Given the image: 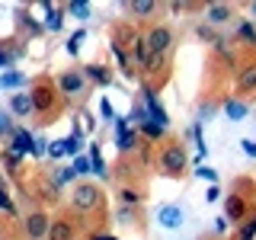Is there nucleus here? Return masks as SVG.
Masks as SVG:
<instances>
[{"mask_svg":"<svg viewBox=\"0 0 256 240\" xmlns=\"http://www.w3.org/2000/svg\"><path fill=\"white\" fill-rule=\"evenodd\" d=\"M80 148H84V132H74L68 141H61V150H64V154H74V157H77Z\"/></svg>","mask_w":256,"mask_h":240,"instance_id":"f3484780","label":"nucleus"},{"mask_svg":"<svg viewBox=\"0 0 256 240\" xmlns=\"http://www.w3.org/2000/svg\"><path fill=\"white\" fill-rule=\"evenodd\" d=\"M100 116H102V118H112V106H109V100H100Z\"/></svg>","mask_w":256,"mask_h":240,"instance_id":"72a5a7b5","label":"nucleus"},{"mask_svg":"<svg viewBox=\"0 0 256 240\" xmlns=\"http://www.w3.org/2000/svg\"><path fill=\"white\" fill-rule=\"evenodd\" d=\"M240 237H244V240H253L256 237V221H246L244 230H240Z\"/></svg>","mask_w":256,"mask_h":240,"instance_id":"c756f323","label":"nucleus"},{"mask_svg":"<svg viewBox=\"0 0 256 240\" xmlns=\"http://www.w3.org/2000/svg\"><path fill=\"white\" fill-rule=\"evenodd\" d=\"M70 173H74V176H84V173H90V157L77 154V157H74V166H70Z\"/></svg>","mask_w":256,"mask_h":240,"instance_id":"4be33fe9","label":"nucleus"},{"mask_svg":"<svg viewBox=\"0 0 256 240\" xmlns=\"http://www.w3.org/2000/svg\"><path fill=\"white\" fill-rule=\"evenodd\" d=\"M132 13L134 16H150L154 13V4H132Z\"/></svg>","mask_w":256,"mask_h":240,"instance_id":"cd10ccee","label":"nucleus"},{"mask_svg":"<svg viewBox=\"0 0 256 240\" xmlns=\"http://www.w3.org/2000/svg\"><path fill=\"white\" fill-rule=\"evenodd\" d=\"M84 38H86V36H84V29H77L74 36H70V42H68V52H70V54H77V48H80V42H84Z\"/></svg>","mask_w":256,"mask_h":240,"instance_id":"bb28decb","label":"nucleus"},{"mask_svg":"<svg viewBox=\"0 0 256 240\" xmlns=\"http://www.w3.org/2000/svg\"><path fill=\"white\" fill-rule=\"evenodd\" d=\"M182 166H186V154H182L180 144H166L164 154H160V170H164L166 176H176L182 173Z\"/></svg>","mask_w":256,"mask_h":240,"instance_id":"7ed1b4c3","label":"nucleus"},{"mask_svg":"<svg viewBox=\"0 0 256 240\" xmlns=\"http://www.w3.org/2000/svg\"><path fill=\"white\" fill-rule=\"evenodd\" d=\"M32 148H36V141H32V134L26 132V128H16L13 132V154L16 157H26V154H32Z\"/></svg>","mask_w":256,"mask_h":240,"instance_id":"0eeeda50","label":"nucleus"},{"mask_svg":"<svg viewBox=\"0 0 256 240\" xmlns=\"http://www.w3.org/2000/svg\"><path fill=\"white\" fill-rule=\"evenodd\" d=\"M196 176H198V180H208V182H214V180H218V173H214L212 166H198Z\"/></svg>","mask_w":256,"mask_h":240,"instance_id":"c85d7f7f","label":"nucleus"},{"mask_svg":"<svg viewBox=\"0 0 256 240\" xmlns=\"http://www.w3.org/2000/svg\"><path fill=\"white\" fill-rule=\"evenodd\" d=\"M6 128H10V118H6L4 112H0V132H6Z\"/></svg>","mask_w":256,"mask_h":240,"instance_id":"e433bc0d","label":"nucleus"},{"mask_svg":"<svg viewBox=\"0 0 256 240\" xmlns=\"http://www.w3.org/2000/svg\"><path fill=\"white\" fill-rule=\"evenodd\" d=\"M68 10L74 13V16H80V20H86V16H90V4H86V0H74Z\"/></svg>","mask_w":256,"mask_h":240,"instance_id":"393cba45","label":"nucleus"},{"mask_svg":"<svg viewBox=\"0 0 256 240\" xmlns=\"http://www.w3.org/2000/svg\"><path fill=\"white\" fill-rule=\"evenodd\" d=\"M208 20H212V22H224V20H230V6H224V4L208 6Z\"/></svg>","mask_w":256,"mask_h":240,"instance_id":"aec40b11","label":"nucleus"},{"mask_svg":"<svg viewBox=\"0 0 256 240\" xmlns=\"http://www.w3.org/2000/svg\"><path fill=\"white\" fill-rule=\"evenodd\" d=\"M58 86H61V93H64V96H77V93L86 86V77L80 74V70H68V74H61V77H58Z\"/></svg>","mask_w":256,"mask_h":240,"instance_id":"39448f33","label":"nucleus"},{"mask_svg":"<svg viewBox=\"0 0 256 240\" xmlns=\"http://www.w3.org/2000/svg\"><path fill=\"white\" fill-rule=\"evenodd\" d=\"M240 148H244V154H246V157H256V141L244 138V141H240Z\"/></svg>","mask_w":256,"mask_h":240,"instance_id":"7c9ffc66","label":"nucleus"},{"mask_svg":"<svg viewBox=\"0 0 256 240\" xmlns=\"http://www.w3.org/2000/svg\"><path fill=\"white\" fill-rule=\"evenodd\" d=\"M93 240H116V237H102V234H96V237H93Z\"/></svg>","mask_w":256,"mask_h":240,"instance_id":"58836bf2","label":"nucleus"},{"mask_svg":"<svg viewBox=\"0 0 256 240\" xmlns=\"http://www.w3.org/2000/svg\"><path fill=\"white\" fill-rule=\"evenodd\" d=\"M74 237H77V230L70 221H52L48 234H45V240H74Z\"/></svg>","mask_w":256,"mask_h":240,"instance_id":"6e6552de","label":"nucleus"},{"mask_svg":"<svg viewBox=\"0 0 256 240\" xmlns=\"http://www.w3.org/2000/svg\"><path fill=\"white\" fill-rule=\"evenodd\" d=\"M6 64H10V58H6V52L0 48V68H6Z\"/></svg>","mask_w":256,"mask_h":240,"instance_id":"4c0bfd02","label":"nucleus"},{"mask_svg":"<svg viewBox=\"0 0 256 240\" xmlns=\"http://www.w3.org/2000/svg\"><path fill=\"white\" fill-rule=\"evenodd\" d=\"M237 86L244 93L256 90V64H246V68H240V77H237Z\"/></svg>","mask_w":256,"mask_h":240,"instance_id":"9b49d317","label":"nucleus"},{"mask_svg":"<svg viewBox=\"0 0 256 240\" xmlns=\"http://www.w3.org/2000/svg\"><path fill=\"white\" fill-rule=\"evenodd\" d=\"M52 100H54V96H52V90H48V84L42 80V84H38L36 90H32V109H36V112H48Z\"/></svg>","mask_w":256,"mask_h":240,"instance_id":"1a4fd4ad","label":"nucleus"},{"mask_svg":"<svg viewBox=\"0 0 256 240\" xmlns=\"http://www.w3.org/2000/svg\"><path fill=\"white\" fill-rule=\"evenodd\" d=\"M224 116L234 118V122H240V118L246 116V106H244V102H237V100H228V102H224Z\"/></svg>","mask_w":256,"mask_h":240,"instance_id":"a211bd4d","label":"nucleus"},{"mask_svg":"<svg viewBox=\"0 0 256 240\" xmlns=\"http://www.w3.org/2000/svg\"><path fill=\"white\" fill-rule=\"evenodd\" d=\"M70 180H74V173H70V170H58V176H54L58 186H61V182H70Z\"/></svg>","mask_w":256,"mask_h":240,"instance_id":"473e14b6","label":"nucleus"},{"mask_svg":"<svg viewBox=\"0 0 256 240\" xmlns=\"http://www.w3.org/2000/svg\"><path fill=\"white\" fill-rule=\"evenodd\" d=\"M240 36H244V38H250V42L256 45V32H253V26H250V22H244V26H240Z\"/></svg>","mask_w":256,"mask_h":240,"instance_id":"2f4dec72","label":"nucleus"},{"mask_svg":"<svg viewBox=\"0 0 256 240\" xmlns=\"http://www.w3.org/2000/svg\"><path fill=\"white\" fill-rule=\"evenodd\" d=\"M84 77L96 80V84H109V70L102 68V64H90V68H86V74H84Z\"/></svg>","mask_w":256,"mask_h":240,"instance_id":"6ab92c4d","label":"nucleus"},{"mask_svg":"<svg viewBox=\"0 0 256 240\" xmlns=\"http://www.w3.org/2000/svg\"><path fill=\"white\" fill-rule=\"evenodd\" d=\"M0 208H4V212H13V202L6 198V192H4V189H0Z\"/></svg>","mask_w":256,"mask_h":240,"instance_id":"f704fd0d","label":"nucleus"},{"mask_svg":"<svg viewBox=\"0 0 256 240\" xmlns=\"http://www.w3.org/2000/svg\"><path fill=\"white\" fill-rule=\"evenodd\" d=\"M118 198H122L125 205H138V202H141V196H138L134 189H122V192H118Z\"/></svg>","mask_w":256,"mask_h":240,"instance_id":"a878e982","label":"nucleus"},{"mask_svg":"<svg viewBox=\"0 0 256 240\" xmlns=\"http://www.w3.org/2000/svg\"><path fill=\"white\" fill-rule=\"evenodd\" d=\"M48 221L42 212H36V214H29L26 218V234H29V240H45V234H48Z\"/></svg>","mask_w":256,"mask_h":240,"instance_id":"423d86ee","label":"nucleus"},{"mask_svg":"<svg viewBox=\"0 0 256 240\" xmlns=\"http://www.w3.org/2000/svg\"><path fill=\"white\" fill-rule=\"evenodd\" d=\"M157 221L164 224V228H176V224L182 221V212H180V205H164L157 212Z\"/></svg>","mask_w":256,"mask_h":240,"instance_id":"9d476101","label":"nucleus"},{"mask_svg":"<svg viewBox=\"0 0 256 240\" xmlns=\"http://www.w3.org/2000/svg\"><path fill=\"white\" fill-rule=\"evenodd\" d=\"M237 240H244V237H237Z\"/></svg>","mask_w":256,"mask_h":240,"instance_id":"a19ab883","label":"nucleus"},{"mask_svg":"<svg viewBox=\"0 0 256 240\" xmlns=\"http://www.w3.org/2000/svg\"><path fill=\"white\" fill-rule=\"evenodd\" d=\"M26 84V74H20V70H6V74H0V90H16V86Z\"/></svg>","mask_w":256,"mask_h":240,"instance_id":"2eb2a0df","label":"nucleus"},{"mask_svg":"<svg viewBox=\"0 0 256 240\" xmlns=\"http://www.w3.org/2000/svg\"><path fill=\"white\" fill-rule=\"evenodd\" d=\"M134 61H138L144 70H150V48L144 42V36H134Z\"/></svg>","mask_w":256,"mask_h":240,"instance_id":"f8f14e48","label":"nucleus"},{"mask_svg":"<svg viewBox=\"0 0 256 240\" xmlns=\"http://www.w3.org/2000/svg\"><path fill=\"white\" fill-rule=\"evenodd\" d=\"M61 26H64V13L58 10V6H45V29L58 32Z\"/></svg>","mask_w":256,"mask_h":240,"instance_id":"dca6fc26","label":"nucleus"},{"mask_svg":"<svg viewBox=\"0 0 256 240\" xmlns=\"http://www.w3.org/2000/svg\"><path fill=\"white\" fill-rule=\"evenodd\" d=\"M102 202V192L93 186V182H77L74 192H70V205L77 208L80 214H93Z\"/></svg>","mask_w":256,"mask_h":240,"instance_id":"f03ea898","label":"nucleus"},{"mask_svg":"<svg viewBox=\"0 0 256 240\" xmlns=\"http://www.w3.org/2000/svg\"><path fill=\"white\" fill-rule=\"evenodd\" d=\"M90 170L96 173V176H106V164H102V160H100V150H90Z\"/></svg>","mask_w":256,"mask_h":240,"instance_id":"5701e85b","label":"nucleus"},{"mask_svg":"<svg viewBox=\"0 0 256 240\" xmlns=\"http://www.w3.org/2000/svg\"><path fill=\"white\" fill-rule=\"evenodd\" d=\"M250 13H253V16H256V4H253V6H250Z\"/></svg>","mask_w":256,"mask_h":240,"instance_id":"ea45409f","label":"nucleus"},{"mask_svg":"<svg viewBox=\"0 0 256 240\" xmlns=\"http://www.w3.org/2000/svg\"><path fill=\"white\" fill-rule=\"evenodd\" d=\"M116 141H118V148H122V150H132L134 148V134H132V128H128L122 118H118V125H116Z\"/></svg>","mask_w":256,"mask_h":240,"instance_id":"ddd939ff","label":"nucleus"},{"mask_svg":"<svg viewBox=\"0 0 256 240\" xmlns=\"http://www.w3.org/2000/svg\"><path fill=\"white\" fill-rule=\"evenodd\" d=\"M144 106H148V112H144V118H148V122H154L157 128H166V125H170V118H166V112L160 109L154 90H144Z\"/></svg>","mask_w":256,"mask_h":240,"instance_id":"20e7f679","label":"nucleus"},{"mask_svg":"<svg viewBox=\"0 0 256 240\" xmlns=\"http://www.w3.org/2000/svg\"><path fill=\"white\" fill-rule=\"evenodd\" d=\"M144 42H148V48H150V70L164 68L166 54H170V48H173V32L166 26H154L148 36H144Z\"/></svg>","mask_w":256,"mask_h":240,"instance_id":"f257e3e1","label":"nucleus"},{"mask_svg":"<svg viewBox=\"0 0 256 240\" xmlns=\"http://www.w3.org/2000/svg\"><path fill=\"white\" fill-rule=\"evenodd\" d=\"M141 132L148 134V138H164V132H166V128H157L154 122H148V118H141Z\"/></svg>","mask_w":256,"mask_h":240,"instance_id":"b1692460","label":"nucleus"},{"mask_svg":"<svg viewBox=\"0 0 256 240\" xmlns=\"http://www.w3.org/2000/svg\"><path fill=\"white\" fill-rule=\"evenodd\" d=\"M214 230H218V234H224V230H228V224H224V218H218V221H214Z\"/></svg>","mask_w":256,"mask_h":240,"instance_id":"c9c22d12","label":"nucleus"},{"mask_svg":"<svg viewBox=\"0 0 256 240\" xmlns=\"http://www.w3.org/2000/svg\"><path fill=\"white\" fill-rule=\"evenodd\" d=\"M10 106H13V112L16 116H32V96H26V93H16L13 100H10Z\"/></svg>","mask_w":256,"mask_h":240,"instance_id":"4468645a","label":"nucleus"},{"mask_svg":"<svg viewBox=\"0 0 256 240\" xmlns=\"http://www.w3.org/2000/svg\"><path fill=\"white\" fill-rule=\"evenodd\" d=\"M244 212H246V208H244V202H240V196H230V198H228V214H230V221H240V218H244Z\"/></svg>","mask_w":256,"mask_h":240,"instance_id":"412c9836","label":"nucleus"}]
</instances>
